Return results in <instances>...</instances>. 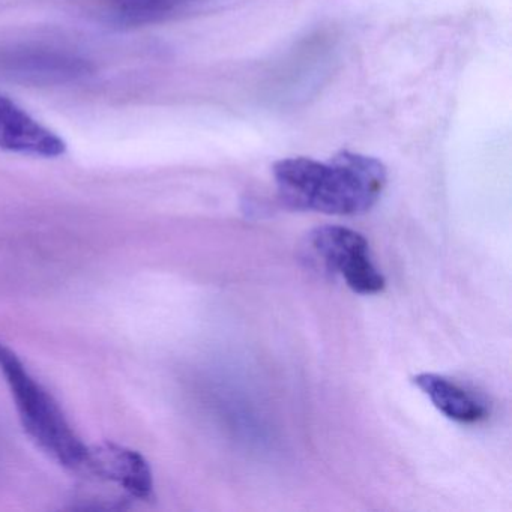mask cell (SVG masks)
Returning a JSON list of instances; mask_svg holds the SVG:
<instances>
[{
  "mask_svg": "<svg viewBox=\"0 0 512 512\" xmlns=\"http://www.w3.org/2000/svg\"><path fill=\"white\" fill-rule=\"evenodd\" d=\"M83 469L104 481L119 485L137 499H149L154 491L151 467L139 452L124 446L106 445L89 448Z\"/></svg>",
  "mask_w": 512,
  "mask_h": 512,
  "instance_id": "cell-4",
  "label": "cell"
},
{
  "mask_svg": "<svg viewBox=\"0 0 512 512\" xmlns=\"http://www.w3.org/2000/svg\"><path fill=\"white\" fill-rule=\"evenodd\" d=\"M0 149L34 157L56 158L65 154L67 145L16 103L0 97Z\"/></svg>",
  "mask_w": 512,
  "mask_h": 512,
  "instance_id": "cell-5",
  "label": "cell"
},
{
  "mask_svg": "<svg viewBox=\"0 0 512 512\" xmlns=\"http://www.w3.org/2000/svg\"><path fill=\"white\" fill-rule=\"evenodd\" d=\"M413 383L430 398L437 410L446 418L460 424H476L488 416V407L481 398L464 389L448 377L434 373H421Z\"/></svg>",
  "mask_w": 512,
  "mask_h": 512,
  "instance_id": "cell-6",
  "label": "cell"
},
{
  "mask_svg": "<svg viewBox=\"0 0 512 512\" xmlns=\"http://www.w3.org/2000/svg\"><path fill=\"white\" fill-rule=\"evenodd\" d=\"M274 179L287 208L349 217L376 205L388 173L376 158L341 151L326 163L302 157L278 161Z\"/></svg>",
  "mask_w": 512,
  "mask_h": 512,
  "instance_id": "cell-1",
  "label": "cell"
},
{
  "mask_svg": "<svg viewBox=\"0 0 512 512\" xmlns=\"http://www.w3.org/2000/svg\"><path fill=\"white\" fill-rule=\"evenodd\" d=\"M0 373L7 379L26 433L62 466L82 470L89 446L77 436L58 401L4 343H0Z\"/></svg>",
  "mask_w": 512,
  "mask_h": 512,
  "instance_id": "cell-2",
  "label": "cell"
},
{
  "mask_svg": "<svg viewBox=\"0 0 512 512\" xmlns=\"http://www.w3.org/2000/svg\"><path fill=\"white\" fill-rule=\"evenodd\" d=\"M206 0H113L112 17L118 25H154L172 19Z\"/></svg>",
  "mask_w": 512,
  "mask_h": 512,
  "instance_id": "cell-7",
  "label": "cell"
},
{
  "mask_svg": "<svg viewBox=\"0 0 512 512\" xmlns=\"http://www.w3.org/2000/svg\"><path fill=\"white\" fill-rule=\"evenodd\" d=\"M308 245L329 272L341 275L359 295H376L386 286L385 277L370 256V245L361 233L343 226H320L308 235Z\"/></svg>",
  "mask_w": 512,
  "mask_h": 512,
  "instance_id": "cell-3",
  "label": "cell"
}]
</instances>
